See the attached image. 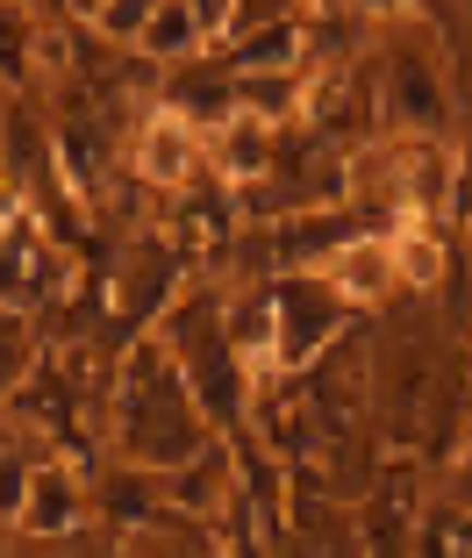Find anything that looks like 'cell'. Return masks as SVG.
I'll return each instance as SVG.
<instances>
[{"label":"cell","instance_id":"cell-9","mask_svg":"<svg viewBox=\"0 0 472 558\" xmlns=\"http://www.w3.org/2000/svg\"><path fill=\"white\" fill-rule=\"evenodd\" d=\"M323 279L343 294V308L359 315V308H387L394 294H401V272H394V244L387 236H351V244L337 251V258L323 265Z\"/></svg>","mask_w":472,"mask_h":558},{"label":"cell","instance_id":"cell-14","mask_svg":"<svg viewBox=\"0 0 472 558\" xmlns=\"http://www.w3.org/2000/svg\"><path fill=\"white\" fill-rule=\"evenodd\" d=\"M80 29H94L100 44H144L150 29V0H94V8H72Z\"/></svg>","mask_w":472,"mask_h":558},{"label":"cell","instance_id":"cell-12","mask_svg":"<svg viewBox=\"0 0 472 558\" xmlns=\"http://www.w3.org/2000/svg\"><path fill=\"white\" fill-rule=\"evenodd\" d=\"M136 50H144L158 72L208 58V36H201V8H194V0H150V29H144V44H136Z\"/></svg>","mask_w":472,"mask_h":558},{"label":"cell","instance_id":"cell-17","mask_svg":"<svg viewBox=\"0 0 472 558\" xmlns=\"http://www.w3.org/2000/svg\"><path fill=\"white\" fill-rule=\"evenodd\" d=\"M8 537H15V530H8V523H0V558H15V544H8Z\"/></svg>","mask_w":472,"mask_h":558},{"label":"cell","instance_id":"cell-8","mask_svg":"<svg viewBox=\"0 0 472 558\" xmlns=\"http://www.w3.org/2000/svg\"><path fill=\"white\" fill-rule=\"evenodd\" d=\"M158 108H172V116H186L201 136L222 130L229 116H237V72L222 65V58H194V65H172L158 86Z\"/></svg>","mask_w":472,"mask_h":558},{"label":"cell","instance_id":"cell-10","mask_svg":"<svg viewBox=\"0 0 472 558\" xmlns=\"http://www.w3.org/2000/svg\"><path fill=\"white\" fill-rule=\"evenodd\" d=\"M279 136H287V130H265L258 116H244V108H237L222 130H208V172L229 186V194H244V186H258L265 172H273Z\"/></svg>","mask_w":472,"mask_h":558},{"label":"cell","instance_id":"cell-3","mask_svg":"<svg viewBox=\"0 0 472 558\" xmlns=\"http://www.w3.org/2000/svg\"><path fill=\"white\" fill-rule=\"evenodd\" d=\"M186 287H194V265L180 258V244L165 230H136L108 265V337H122V351L158 337L165 315L186 301Z\"/></svg>","mask_w":472,"mask_h":558},{"label":"cell","instance_id":"cell-4","mask_svg":"<svg viewBox=\"0 0 472 558\" xmlns=\"http://www.w3.org/2000/svg\"><path fill=\"white\" fill-rule=\"evenodd\" d=\"M343 329H351V308H343V294L323 272L273 279V359H279V379H308L315 365L343 344Z\"/></svg>","mask_w":472,"mask_h":558},{"label":"cell","instance_id":"cell-15","mask_svg":"<svg viewBox=\"0 0 472 558\" xmlns=\"http://www.w3.org/2000/svg\"><path fill=\"white\" fill-rule=\"evenodd\" d=\"M444 501L472 515V437H465V451H458V459H451V487H444Z\"/></svg>","mask_w":472,"mask_h":558},{"label":"cell","instance_id":"cell-11","mask_svg":"<svg viewBox=\"0 0 472 558\" xmlns=\"http://www.w3.org/2000/svg\"><path fill=\"white\" fill-rule=\"evenodd\" d=\"M394 244V272H401V294H437L444 272H451V230L444 222H394L387 230Z\"/></svg>","mask_w":472,"mask_h":558},{"label":"cell","instance_id":"cell-18","mask_svg":"<svg viewBox=\"0 0 472 558\" xmlns=\"http://www.w3.org/2000/svg\"><path fill=\"white\" fill-rule=\"evenodd\" d=\"M0 136H8V100H0Z\"/></svg>","mask_w":472,"mask_h":558},{"label":"cell","instance_id":"cell-2","mask_svg":"<svg viewBox=\"0 0 472 558\" xmlns=\"http://www.w3.org/2000/svg\"><path fill=\"white\" fill-rule=\"evenodd\" d=\"M415 22L379 44V116H387V136H451L458 86L444 65V44Z\"/></svg>","mask_w":472,"mask_h":558},{"label":"cell","instance_id":"cell-1","mask_svg":"<svg viewBox=\"0 0 472 558\" xmlns=\"http://www.w3.org/2000/svg\"><path fill=\"white\" fill-rule=\"evenodd\" d=\"M108 444L114 465H136V473H180L186 459H201L215 444L208 415H201L194 387H186L180 359L165 351V337L122 351L114 365V409H108Z\"/></svg>","mask_w":472,"mask_h":558},{"label":"cell","instance_id":"cell-6","mask_svg":"<svg viewBox=\"0 0 472 558\" xmlns=\"http://www.w3.org/2000/svg\"><path fill=\"white\" fill-rule=\"evenodd\" d=\"M94 480L80 473L72 459H44L29 480V501H22V523L15 537L29 544V551H50V544H72L86 537V523H94Z\"/></svg>","mask_w":472,"mask_h":558},{"label":"cell","instance_id":"cell-16","mask_svg":"<svg viewBox=\"0 0 472 558\" xmlns=\"http://www.w3.org/2000/svg\"><path fill=\"white\" fill-rule=\"evenodd\" d=\"M301 558H373V551H365V537H337V544H308Z\"/></svg>","mask_w":472,"mask_h":558},{"label":"cell","instance_id":"cell-5","mask_svg":"<svg viewBox=\"0 0 472 558\" xmlns=\"http://www.w3.org/2000/svg\"><path fill=\"white\" fill-rule=\"evenodd\" d=\"M122 165H130L136 186H150V194H165V201H180V194H194L201 172H208V136H201L186 116H172V108H158V100H150Z\"/></svg>","mask_w":472,"mask_h":558},{"label":"cell","instance_id":"cell-13","mask_svg":"<svg viewBox=\"0 0 472 558\" xmlns=\"http://www.w3.org/2000/svg\"><path fill=\"white\" fill-rule=\"evenodd\" d=\"M44 365V344H36V315L0 308V423L15 409V395L29 387V373Z\"/></svg>","mask_w":472,"mask_h":558},{"label":"cell","instance_id":"cell-7","mask_svg":"<svg viewBox=\"0 0 472 558\" xmlns=\"http://www.w3.org/2000/svg\"><path fill=\"white\" fill-rule=\"evenodd\" d=\"M165 509L180 515V523H222L237 509V494H244V459H237V437H215L201 459H186L180 473H165Z\"/></svg>","mask_w":472,"mask_h":558}]
</instances>
